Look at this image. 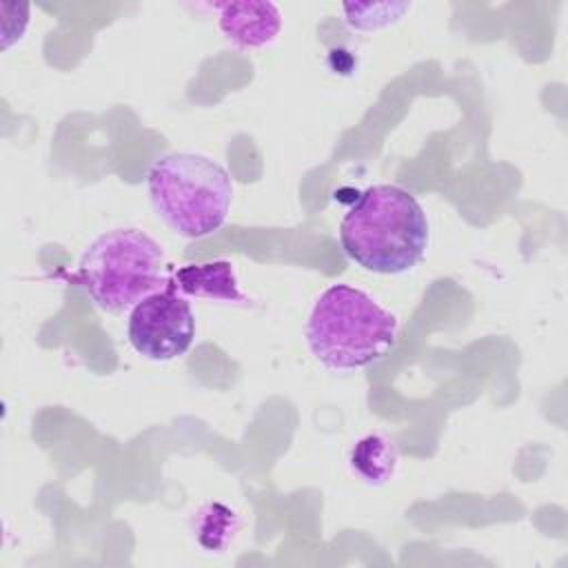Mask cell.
<instances>
[{"mask_svg": "<svg viewBox=\"0 0 568 568\" xmlns=\"http://www.w3.org/2000/svg\"><path fill=\"white\" fill-rule=\"evenodd\" d=\"M126 337L133 351L151 362L184 355L195 339V315L189 300L171 282L129 311Z\"/></svg>", "mask_w": 568, "mask_h": 568, "instance_id": "cell-5", "label": "cell"}, {"mask_svg": "<svg viewBox=\"0 0 568 568\" xmlns=\"http://www.w3.org/2000/svg\"><path fill=\"white\" fill-rule=\"evenodd\" d=\"M428 220L413 193L373 184L339 222L342 251L364 271L399 275L417 266L428 246Z\"/></svg>", "mask_w": 568, "mask_h": 568, "instance_id": "cell-1", "label": "cell"}, {"mask_svg": "<svg viewBox=\"0 0 568 568\" xmlns=\"http://www.w3.org/2000/svg\"><path fill=\"white\" fill-rule=\"evenodd\" d=\"M313 357L333 371H355L382 359L397 337V317L351 284L324 288L306 320Z\"/></svg>", "mask_w": 568, "mask_h": 568, "instance_id": "cell-2", "label": "cell"}, {"mask_svg": "<svg viewBox=\"0 0 568 568\" xmlns=\"http://www.w3.org/2000/svg\"><path fill=\"white\" fill-rule=\"evenodd\" d=\"M149 200L162 222L182 237H206L229 217V171L200 153H166L146 173Z\"/></svg>", "mask_w": 568, "mask_h": 568, "instance_id": "cell-3", "label": "cell"}, {"mask_svg": "<svg viewBox=\"0 0 568 568\" xmlns=\"http://www.w3.org/2000/svg\"><path fill=\"white\" fill-rule=\"evenodd\" d=\"M213 7L224 38L237 49L264 47L282 27L280 9L273 2H222Z\"/></svg>", "mask_w": 568, "mask_h": 568, "instance_id": "cell-6", "label": "cell"}, {"mask_svg": "<svg viewBox=\"0 0 568 568\" xmlns=\"http://www.w3.org/2000/svg\"><path fill=\"white\" fill-rule=\"evenodd\" d=\"M348 464L353 473L366 484H384L395 475L397 450L382 433H368L351 448Z\"/></svg>", "mask_w": 568, "mask_h": 568, "instance_id": "cell-8", "label": "cell"}, {"mask_svg": "<svg viewBox=\"0 0 568 568\" xmlns=\"http://www.w3.org/2000/svg\"><path fill=\"white\" fill-rule=\"evenodd\" d=\"M173 284L182 295L191 297H209L217 302H246L244 293L237 286V277L233 264L226 260H215L206 264H189L175 271Z\"/></svg>", "mask_w": 568, "mask_h": 568, "instance_id": "cell-7", "label": "cell"}, {"mask_svg": "<svg viewBox=\"0 0 568 568\" xmlns=\"http://www.w3.org/2000/svg\"><path fill=\"white\" fill-rule=\"evenodd\" d=\"M348 27L359 31H373L397 22L408 9V2H346L342 4Z\"/></svg>", "mask_w": 568, "mask_h": 568, "instance_id": "cell-9", "label": "cell"}, {"mask_svg": "<svg viewBox=\"0 0 568 568\" xmlns=\"http://www.w3.org/2000/svg\"><path fill=\"white\" fill-rule=\"evenodd\" d=\"M162 268L164 251L151 235L140 229H113L84 248L78 282L100 311L120 315L158 291Z\"/></svg>", "mask_w": 568, "mask_h": 568, "instance_id": "cell-4", "label": "cell"}]
</instances>
